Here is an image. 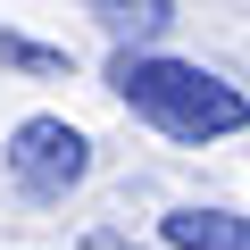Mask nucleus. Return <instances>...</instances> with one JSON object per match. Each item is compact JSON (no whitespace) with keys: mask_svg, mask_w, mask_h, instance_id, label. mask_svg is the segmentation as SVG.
Here are the masks:
<instances>
[{"mask_svg":"<svg viewBox=\"0 0 250 250\" xmlns=\"http://www.w3.org/2000/svg\"><path fill=\"white\" fill-rule=\"evenodd\" d=\"M159 242L167 250H250V217H233V208H175V217H159Z\"/></svg>","mask_w":250,"mask_h":250,"instance_id":"3","label":"nucleus"},{"mask_svg":"<svg viewBox=\"0 0 250 250\" xmlns=\"http://www.w3.org/2000/svg\"><path fill=\"white\" fill-rule=\"evenodd\" d=\"M108 92L134 108L142 125H159L167 142H225V134L250 125L242 83H225V75H208V67H192V59H167V50H150V42H117Z\"/></svg>","mask_w":250,"mask_h":250,"instance_id":"1","label":"nucleus"},{"mask_svg":"<svg viewBox=\"0 0 250 250\" xmlns=\"http://www.w3.org/2000/svg\"><path fill=\"white\" fill-rule=\"evenodd\" d=\"M0 67H25V75H67V50H42L25 34H0Z\"/></svg>","mask_w":250,"mask_h":250,"instance_id":"5","label":"nucleus"},{"mask_svg":"<svg viewBox=\"0 0 250 250\" xmlns=\"http://www.w3.org/2000/svg\"><path fill=\"white\" fill-rule=\"evenodd\" d=\"M9 175H17V192H34V200H67V192L92 175V142L75 134L67 117H25L17 134H9Z\"/></svg>","mask_w":250,"mask_h":250,"instance_id":"2","label":"nucleus"},{"mask_svg":"<svg viewBox=\"0 0 250 250\" xmlns=\"http://www.w3.org/2000/svg\"><path fill=\"white\" fill-rule=\"evenodd\" d=\"M83 17L108 34V42H159L175 25V0H83Z\"/></svg>","mask_w":250,"mask_h":250,"instance_id":"4","label":"nucleus"}]
</instances>
